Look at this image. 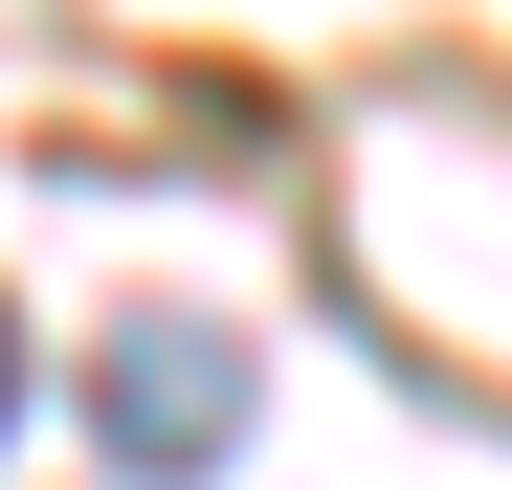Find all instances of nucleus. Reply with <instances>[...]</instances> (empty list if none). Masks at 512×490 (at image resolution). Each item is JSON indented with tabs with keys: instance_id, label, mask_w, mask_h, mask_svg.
Masks as SVG:
<instances>
[{
	"instance_id": "obj_2",
	"label": "nucleus",
	"mask_w": 512,
	"mask_h": 490,
	"mask_svg": "<svg viewBox=\"0 0 512 490\" xmlns=\"http://www.w3.org/2000/svg\"><path fill=\"white\" fill-rule=\"evenodd\" d=\"M0 424H23V312H0Z\"/></svg>"
},
{
	"instance_id": "obj_1",
	"label": "nucleus",
	"mask_w": 512,
	"mask_h": 490,
	"mask_svg": "<svg viewBox=\"0 0 512 490\" xmlns=\"http://www.w3.org/2000/svg\"><path fill=\"white\" fill-rule=\"evenodd\" d=\"M90 401H112V468H134V490H201V468L245 446V335H223V312H112Z\"/></svg>"
}]
</instances>
